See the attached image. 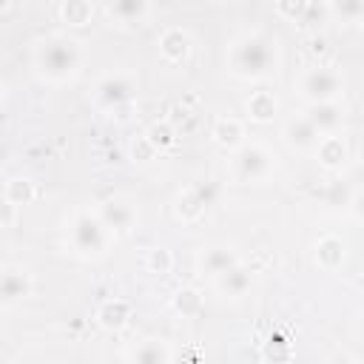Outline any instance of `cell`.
I'll list each match as a JSON object with an SVG mask.
<instances>
[{
	"label": "cell",
	"instance_id": "6da1fadb",
	"mask_svg": "<svg viewBox=\"0 0 364 364\" xmlns=\"http://www.w3.org/2000/svg\"><path fill=\"white\" fill-rule=\"evenodd\" d=\"M80 63V51L71 40H63V37H51L46 43H40L37 48V65L43 74L54 77V80H63L68 74H74Z\"/></svg>",
	"mask_w": 364,
	"mask_h": 364
},
{
	"label": "cell",
	"instance_id": "7a4b0ae2",
	"mask_svg": "<svg viewBox=\"0 0 364 364\" xmlns=\"http://www.w3.org/2000/svg\"><path fill=\"white\" fill-rule=\"evenodd\" d=\"M276 54L273 46L264 37H245L242 43H236L233 48V68L245 77H262L270 71Z\"/></svg>",
	"mask_w": 364,
	"mask_h": 364
},
{
	"label": "cell",
	"instance_id": "3957f363",
	"mask_svg": "<svg viewBox=\"0 0 364 364\" xmlns=\"http://www.w3.org/2000/svg\"><path fill=\"white\" fill-rule=\"evenodd\" d=\"M71 242L77 250L82 253H100L102 245H105V233H102V225L91 216H80L71 228Z\"/></svg>",
	"mask_w": 364,
	"mask_h": 364
},
{
	"label": "cell",
	"instance_id": "277c9868",
	"mask_svg": "<svg viewBox=\"0 0 364 364\" xmlns=\"http://www.w3.org/2000/svg\"><path fill=\"white\" fill-rule=\"evenodd\" d=\"M304 94L316 102H327L330 97L338 94V77L333 71H324V68H316L304 77Z\"/></svg>",
	"mask_w": 364,
	"mask_h": 364
},
{
	"label": "cell",
	"instance_id": "5b68a950",
	"mask_svg": "<svg viewBox=\"0 0 364 364\" xmlns=\"http://www.w3.org/2000/svg\"><path fill=\"white\" fill-rule=\"evenodd\" d=\"M236 171H239L242 179H262L270 171V156L256 145L242 148L239 156H236Z\"/></svg>",
	"mask_w": 364,
	"mask_h": 364
},
{
	"label": "cell",
	"instance_id": "8992f818",
	"mask_svg": "<svg viewBox=\"0 0 364 364\" xmlns=\"http://www.w3.org/2000/svg\"><path fill=\"white\" fill-rule=\"evenodd\" d=\"M97 97H100L102 105H117V102H122V100L131 97V85L125 80H119V77H108L105 82H100Z\"/></svg>",
	"mask_w": 364,
	"mask_h": 364
},
{
	"label": "cell",
	"instance_id": "52a82bcc",
	"mask_svg": "<svg viewBox=\"0 0 364 364\" xmlns=\"http://www.w3.org/2000/svg\"><path fill=\"white\" fill-rule=\"evenodd\" d=\"M28 293V279L23 276V270H6L3 273V301L9 304V301H14V299H20V296H26Z\"/></svg>",
	"mask_w": 364,
	"mask_h": 364
},
{
	"label": "cell",
	"instance_id": "ba28073f",
	"mask_svg": "<svg viewBox=\"0 0 364 364\" xmlns=\"http://www.w3.org/2000/svg\"><path fill=\"white\" fill-rule=\"evenodd\" d=\"M287 136H290V142L293 145H313L316 139H318V128L310 122V119H299V122H290V128H287Z\"/></svg>",
	"mask_w": 364,
	"mask_h": 364
},
{
	"label": "cell",
	"instance_id": "9c48e42d",
	"mask_svg": "<svg viewBox=\"0 0 364 364\" xmlns=\"http://www.w3.org/2000/svg\"><path fill=\"white\" fill-rule=\"evenodd\" d=\"M111 14H117L122 23H134L145 14V0H111Z\"/></svg>",
	"mask_w": 364,
	"mask_h": 364
},
{
	"label": "cell",
	"instance_id": "30bf717a",
	"mask_svg": "<svg viewBox=\"0 0 364 364\" xmlns=\"http://www.w3.org/2000/svg\"><path fill=\"white\" fill-rule=\"evenodd\" d=\"M318 131H330V128H336L338 125V111L333 108V105H327V102H316L313 105V114L307 117Z\"/></svg>",
	"mask_w": 364,
	"mask_h": 364
},
{
	"label": "cell",
	"instance_id": "8fae6325",
	"mask_svg": "<svg viewBox=\"0 0 364 364\" xmlns=\"http://www.w3.org/2000/svg\"><path fill=\"white\" fill-rule=\"evenodd\" d=\"M128 318V304L125 301H108L102 310H100V321L105 327H122Z\"/></svg>",
	"mask_w": 364,
	"mask_h": 364
},
{
	"label": "cell",
	"instance_id": "7c38bea8",
	"mask_svg": "<svg viewBox=\"0 0 364 364\" xmlns=\"http://www.w3.org/2000/svg\"><path fill=\"white\" fill-rule=\"evenodd\" d=\"M134 358L136 361H145V364H156V361H168L171 353L159 341H145L139 350H134Z\"/></svg>",
	"mask_w": 364,
	"mask_h": 364
},
{
	"label": "cell",
	"instance_id": "4fadbf2b",
	"mask_svg": "<svg viewBox=\"0 0 364 364\" xmlns=\"http://www.w3.org/2000/svg\"><path fill=\"white\" fill-rule=\"evenodd\" d=\"M205 267H208V273L222 276V273H228V270L233 267V256H230L228 250H210V253L205 256Z\"/></svg>",
	"mask_w": 364,
	"mask_h": 364
},
{
	"label": "cell",
	"instance_id": "5bb4252c",
	"mask_svg": "<svg viewBox=\"0 0 364 364\" xmlns=\"http://www.w3.org/2000/svg\"><path fill=\"white\" fill-rule=\"evenodd\" d=\"M247 284H250V279H247L245 270H239V267H230L228 273H222V287H225L228 293H233V296L245 293Z\"/></svg>",
	"mask_w": 364,
	"mask_h": 364
},
{
	"label": "cell",
	"instance_id": "9a60e30c",
	"mask_svg": "<svg viewBox=\"0 0 364 364\" xmlns=\"http://www.w3.org/2000/svg\"><path fill=\"white\" fill-rule=\"evenodd\" d=\"M63 14L68 17V23L82 26V23H85V17H88V6H85V0H68V3H65V9H63Z\"/></svg>",
	"mask_w": 364,
	"mask_h": 364
},
{
	"label": "cell",
	"instance_id": "2e32d148",
	"mask_svg": "<svg viewBox=\"0 0 364 364\" xmlns=\"http://www.w3.org/2000/svg\"><path fill=\"white\" fill-rule=\"evenodd\" d=\"M336 11L344 20H358L364 17V0H336Z\"/></svg>",
	"mask_w": 364,
	"mask_h": 364
},
{
	"label": "cell",
	"instance_id": "e0dca14e",
	"mask_svg": "<svg viewBox=\"0 0 364 364\" xmlns=\"http://www.w3.org/2000/svg\"><path fill=\"white\" fill-rule=\"evenodd\" d=\"M250 111H253L256 119H267V117L276 111V102H273L270 97H256V100L250 102Z\"/></svg>",
	"mask_w": 364,
	"mask_h": 364
},
{
	"label": "cell",
	"instance_id": "ac0fdd59",
	"mask_svg": "<svg viewBox=\"0 0 364 364\" xmlns=\"http://www.w3.org/2000/svg\"><path fill=\"white\" fill-rule=\"evenodd\" d=\"M105 219H108L114 228H125V225H128V219H131V213H128L122 205H114V202H111V205L105 208Z\"/></svg>",
	"mask_w": 364,
	"mask_h": 364
},
{
	"label": "cell",
	"instance_id": "d6986e66",
	"mask_svg": "<svg viewBox=\"0 0 364 364\" xmlns=\"http://www.w3.org/2000/svg\"><path fill=\"white\" fill-rule=\"evenodd\" d=\"M321 156H324V162H327V165L338 162V159L344 156V148H341V142H338V139H327V142H324V148H321Z\"/></svg>",
	"mask_w": 364,
	"mask_h": 364
},
{
	"label": "cell",
	"instance_id": "ffe728a7",
	"mask_svg": "<svg viewBox=\"0 0 364 364\" xmlns=\"http://www.w3.org/2000/svg\"><path fill=\"white\" fill-rule=\"evenodd\" d=\"M355 210H358V213H364V196H358V202H355Z\"/></svg>",
	"mask_w": 364,
	"mask_h": 364
}]
</instances>
